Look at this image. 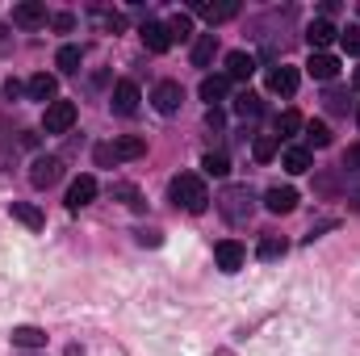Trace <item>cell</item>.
Instances as JSON below:
<instances>
[{
  "label": "cell",
  "instance_id": "cell-26",
  "mask_svg": "<svg viewBox=\"0 0 360 356\" xmlns=\"http://www.w3.org/2000/svg\"><path fill=\"white\" fill-rule=\"evenodd\" d=\"M256 256H260L264 265H269V260H281V256H285V239H281V235H264L260 248H256Z\"/></svg>",
  "mask_w": 360,
  "mask_h": 356
},
{
  "label": "cell",
  "instance_id": "cell-20",
  "mask_svg": "<svg viewBox=\"0 0 360 356\" xmlns=\"http://www.w3.org/2000/svg\"><path fill=\"white\" fill-rule=\"evenodd\" d=\"M214 55H218V34H201L193 42V68H210Z\"/></svg>",
  "mask_w": 360,
  "mask_h": 356
},
{
  "label": "cell",
  "instance_id": "cell-34",
  "mask_svg": "<svg viewBox=\"0 0 360 356\" xmlns=\"http://www.w3.org/2000/svg\"><path fill=\"white\" fill-rule=\"evenodd\" d=\"M327 105H331V113H344V109H348V105H344V92H331Z\"/></svg>",
  "mask_w": 360,
  "mask_h": 356
},
{
  "label": "cell",
  "instance_id": "cell-40",
  "mask_svg": "<svg viewBox=\"0 0 360 356\" xmlns=\"http://www.w3.org/2000/svg\"><path fill=\"white\" fill-rule=\"evenodd\" d=\"M356 122H360V109H356Z\"/></svg>",
  "mask_w": 360,
  "mask_h": 356
},
{
  "label": "cell",
  "instance_id": "cell-17",
  "mask_svg": "<svg viewBox=\"0 0 360 356\" xmlns=\"http://www.w3.org/2000/svg\"><path fill=\"white\" fill-rule=\"evenodd\" d=\"M13 344H17V348H25V352H34V348H46V331H42V327H30V323H21V327H13Z\"/></svg>",
  "mask_w": 360,
  "mask_h": 356
},
{
  "label": "cell",
  "instance_id": "cell-6",
  "mask_svg": "<svg viewBox=\"0 0 360 356\" xmlns=\"http://www.w3.org/2000/svg\"><path fill=\"white\" fill-rule=\"evenodd\" d=\"M13 25H21V30L46 25V4H42V0H21V4H13Z\"/></svg>",
  "mask_w": 360,
  "mask_h": 356
},
{
  "label": "cell",
  "instance_id": "cell-14",
  "mask_svg": "<svg viewBox=\"0 0 360 356\" xmlns=\"http://www.w3.org/2000/svg\"><path fill=\"white\" fill-rule=\"evenodd\" d=\"M293 205H297V193H293L289 184H285V189L276 184V189L264 193V210H269V214H293Z\"/></svg>",
  "mask_w": 360,
  "mask_h": 356
},
{
  "label": "cell",
  "instance_id": "cell-36",
  "mask_svg": "<svg viewBox=\"0 0 360 356\" xmlns=\"http://www.w3.org/2000/svg\"><path fill=\"white\" fill-rule=\"evenodd\" d=\"M4 96H8V101H13V96H21V84H17V80H4Z\"/></svg>",
  "mask_w": 360,
  "mask_h": 356
},
{
  "label": "cell",
  "instance_id": "cell-21",
  "mask_svg": "<svg viewBox=\"0 0 360 356\" xmlns=\"http://www.w3.org/2000/svg\"><path fill=\"white\" fill-rule=\"evenodd\" d=\"M113 147V160H139L143 151H147V139H139V134H122L117 143H109Z\"/></svg>",
  "mask_w": 360,
  "mask_h": 356
},
{
  "label": "cell",
  "instance_id": "cell-11",
  "mask_svg": "<svg viewBox=\"0 0 360 356\" xmlns=\"http://www.w3.org/2000/svg\"><path fill=\"white\" fill-rule=\"evenodd\" d=\"M143 42H147V51H155V55L172 51V34H168L164 21H147V25H143Z\"/></svg>",
  "mask_w": 360,
  "mask_h": 356
},
{
  "label": "cell",
  "instance_id": "cell-16",
  "mask_svg": "<svg viewBox=\"0 0 360 356\" xmlns=\"http://www.w3.org/2000/svg\"><path fill=\"white\" fill-rule=\"evenodd\" d=\"M269 92H276V96H293V92H297V72L285 68V63L272 68L269 72Z\"/></svg>",
  "mask_w": 360,
  "mask_h": 356
},
{
  "label": "cell",
  "instance_id": "cell-31",
  "mask_svg": "<svg viewBox=\"0 0 360 356\" xmlns=\"http://www.w3.org/2000/svg\"><path fill=\"white\" fill-rule=\"evenodd\" d=\"M168 34H172V42H176V38H188V34H193V21H188V13H176V17L168 21Z\"/></svg>",
  "mask_w": 360,
  "mask_h": 356
},
{
  "label": "cell",
  "instance_id": "cell-8",
  "mask_svg": "<svg viewBox=\"0 0 360 356\" xmlns=\"http://www.w3.org/2000/svg\"><path fill=\"white\" fill-rule=\"evenodd\" d=\"M335 38H340V30H335L327 17H319V21H310V25H306V42H310V51H327Z\"/></svg>",
  "mask_w": 360,
  "mask_h": 356
},
{
  "label": "cell",
  "instance_id": "cell-22",
  "mask_svg": "<svg viewBox=\"0 0 360 356\" xmlns=\"http://www.w3.org/2000/svg\"><path fill=\"white\" fill-rule=\"evenodd\" d=\"M13 218H17L21 227H30V231H42V227H46L42 210H38V205H30V201H13Z\"/></svg>",
  "mask_w": 360,
  "mask_h": 356
},
{
  "label": "cell",
  "instance_id": "cell-2",
  "mask_svg": "<svg viewBox=\"0 0 360 356\" xmlns=\"http://www.w3.org/2000/svg\"><path fill=\"white\" fill-rule=\"evenodd\" d=\"M252 210H256V193L248 189V184H226L222 193H218V214L226 218V222H248L252 218Z\"/></svg>",
  "mask_w": 360,
  "mask_h": 356
},
{
  "label": "cell",
  "instance_id": "cell-1",
  "mask_svg": "<svg viewBox=\"0 0 360 356\" xmlns=\"http://www.w3.org/2000/svg\"><path fill=\"white\" fill-rule=\"evenodd\" d=\"M168 197H172V205H176V210H188V214H201V210L210 205L205 180L197 177V172H180V177H172Z\"/></svg>",
  "mask_w": 360,
  "mask_h": 356
},
{
  "label": "cell",
  "instance_id": "cell-3",
  "mask_svg": "<svg viewBox=\"0 0 360 356\" xmlns=\"http://www.w3.org/2000/svg\"><path fill=\"white\" fill-rule=\"evenodd\" d=\"M76 126V105L72 101H51L46 113H42V130L46 134H68Z\"/></svg>",
  "mask_w": 360,
  "mask_h": 356
},
{
  "label": "cell",
  "instance_id": "cell-28",
  "mask_svg": "<svg viewBox=\"0 0 360 356\" xmlns=\"http://www.w3.org/2000/svg\"><path fill=\"white\" fill-rule=\"evenodd\" d=\"M235 113H239V117H260V113H264V105H260V96L243 92V96L235 101Z\"/></svg>",
  "mask_w": 360,
  "mask_h": 356
},
{
  "label": "cell",
  "instance_id": "cell-7",
  "mask_svg": "<svg viewBox=\"0 0 360 356\" xmlns=\"http://www.w3.org/2000/svg\"><path fill=\"white\" fill-rule=\"evenodd\" d=\"M139 84L134 80H117L113 84V96H109V105H113V113H122V117H130L134 109H139Z\"/></svg>",
  "mask_w": 360,
  "mask_h": 356
},
{
  "label": "cell",
  "instance_id": "cell-25",
  "mask_svg": "<svg viewBox=\"0 0 360 356\" xmlns=\"http://www.w3.org/2000/svg\"><path fill=\"white\" fill-rule=\"evenodd\" d=\"M297 130H302V117H297V113H293V109H285V113H281V117H276V134H272V139H276V143H281V139H293V134H297Z\"/></svg>",
  "mask_w": 360,
  "mask_h": 356
},
{
  "label": "cell",
  "instance_id": "cell-30",
  "mask_svg": "<svg viewBox=\"0 0 360 356\" xmlns=\"http://www.w3.org/2000/svg\"><path fill=\"white\" fill-rule=\"evenodd\" d=\"M252 155H256L260 164H269L272 155H276V139H272V134H260V139L252 143Z\"/></svg>",
  "mask_w": 360,
  "mask_h": 356
},
{
  "label": "cell",
  "instance_id": "cell-10",
  "mask_svg": "<svg viewBox=\"0 0 360 356\" xmlns=\"http://www.w3.org/2000/svg\"><path fill=\"white\" fill-rule=\"evenodd\" d=\"M92 197H96V180L92 177H76L72 180V189H68V210L76 214V210H84Z\"/></svg>",
  "mask_w": 360,
  "mask_h": 356
},
{
  "label": "cell",
  "instance_id": "cell-13",
  "mask_svg": "<svg viewBox=\"0 0 360 356\" xmlns=\"http://www.w3.org/2000/svg\"><path fill=\"white\" fill-rule=\"evenodd\" d=\"M281 168L293 172V177H302V172L314 168V155H310L306 147H285V151H281Z\"/></svg>",
  "mask_w": 360,
  "mask_h": 356
},
{
  "label": "cell",
  "instance_id": "cell-27",
  "mask_svg": "<svg viewBox=\"0 0 360 356\" xmlns=\"http://www.w3.org/2000/svg\"><path fill=\"white\" fill-rule=\"evenodd\" d=\"M306 143L323 151V147H331V130H327L323 122H306Z\"/></svg>",
  "mask_w": 360,
  "mask_h": 356
},
{
  "label": "cell",
  "instance_id": "cell-24",
  "mask_svg": "<svg viewBox=\"0 0 360 356\" xmlns=\"http://www.w3.org/2000/svg\"><path fill=\"white\" fill-rule=\"evenodd\" d=\"M55 63H59V72H68V76H76V72H80V63H84V51H80V46H59V55H55Z\"/></svg>",
  "mask_w": 360,
  "mask_h": 356
},
{
  "label": "cell",
  "instance_id": "cell-9",
  "mask_svg": "<svg viewBox=\"0 0 360 356\" xmlns=\"http://www.w3.org/2000/svg\"><path fill=\"white\" fill-rule=\"evenodd\" d=\"M306 72H310L314 80H335V76H340V59H335V55H327V51H310Z\"/></svg>",
  "mask_w": 360,
  "mask_h": 356
},
{
  "label": "cell",
  "instance_id": "cell-35",
  "mask_svg": "<svg viewBox=\"0 0 360 356\" xmlns=\"http://www.w3.org/2000/svg\"><path fill=\"white\" fill-rule=\"evenodd\" d=\"M96 164H117L113 160V147H96Z\"/></svg>",
  "mask_w": 360,
  "mask_h": 356
},
{
  "label": "cell",
  "instance_id": "cell-19",
  "mask_svg": "<svg viewBox=\"0 0 360 356\" xmlns=\"http://www.w3.org/2000/svg\"><path fill=\"white\" fill-rule=\"evenodd\" d=\"M193 13H197V17H205L210 25H222V21H231V17L239 13V4H235V0H226V4H197Z\"/></svg>",
  "mask_w": 360,
  "mask_h": 356
},
{
  "label": "cell",
  "instance_id": "cell-33",
  "mask_svg": "<svg viewBox=\"0 0 360 356\" xmlns=\"http://www.w3.org/2000/svg\"><path fill=\"white\" fill-rule=\"evenodd\" d=\"M344 172H360V143H352L344 151Z\"/></svg>",
  "mask_w": 360,
  "mask_h": 356
},
{
  "label": "cell",
  "instance_id": "cell-38",
  "mask_svg": "<svg viewBox=\"0 0 360 356\" xmlns=\"http://www.w3.org/2000/svg\"><path fill=\"white\" fill-rule=\"evenodd\" d=\"M348 201H352V210H356V214H360V184H356V189H352V197H348Z\"/></svg>",
  "mask_w": 360,
  "mask_h": 356
},
{
  "label": "cell",
  "instance_id": "cell-23",
  "mask_svg": "<svg viewBox=\"0 0 360 356\" xmlns=\"http://www.w3.org/2000/svg\"><path fill=\"white\" fill-rule=\"evenodd\" d=\"M25 92H30V101H55V76H46V72H38V76H30V84H25Z\"/></svg>",
  "mask_w": 360,
  "mask_h": 356
},
{
  "label": "cell",
  "instance_id": "cell-12",
  "mask_svg": "<svg viewBox=\"0 0 360 356\" xmlns=\"http://www.w3.org/2000/svg\"><path fill=\"white\" fill-rule=\"evenodd\" d=\"M252 72H256V55H248V51L226 55V80H252Z\"/></svg>",
  "mask_w": 360,
  "mask_h": 356
},
{
  "label": "cell",
  "instance_id": "cell-37",
  "mask_svg": "<svg viewBox=\"0 0 360 356\" xmlns=\"http://www.w3.org/2000/svg\"><path fill=\"white\" fill-rule=\"evenodd\" d=\"M139 243H147V248H155V243H160V235H155V231H143V235H139Z\"/></svg>",
  "mask_w": 360,
  "mask_h": 356
},
{
  "label": "cell",
  "instance_id": "cell-15",
  "mask_svg": "<svg viewBox=\"0 0 360 356\" xmlns=\"http://www.w3.org/2000/svg\"><path fill=\"white\" fill-rule=\"evenodd\" d=\"M214 260H218L222 272H239V268H243V248H239L235 239H222V243L214 248Z\"/></svg>",
  "mask_w": 360,
  "mask_h": 356
},
{
  "label": "cell",
  "instance_id": "cell-32",
  "mask_svg": "<svg viewBox=\"0 0 360 356\" xmlns=\"http://www.w3.org/2000/svg\"><path fill=\"white\" fill-rule=\"evenodd\" d=\"M340 42H344V51H348V55H360V25L340 30Z\"/></svg>",
  "mask_w": 360,
  "mask_h": 356
},
{
  "label": "cell",
  "instance_id": "cell-18",
  "mask_svg": "<svg viewBox=\"0 0 360 356\" xmlns=\"http://www.w3.org/2000/svg\"><path fill=\"white\" fill-rule=\"evenodd\" d=\"M226 92H231V80H226V76H205L201 89H197V96L210 101V109H214L218 101H226Z\"/></svg>",
  "mask_w": 360,
  "mask_h": 356
},
{
  "label": "cell",
  "instance_id": "cell-39",
  "mask_svg": "<svg viewBox=\"0 0 360 356\" xmlns=\"http://www.w3.org/2000/svg\"><path fill=\"white\" fill-rule=\"evenodd\" d=\"M352 84H356V89H360V68H356V76H352Z\"/></svg>",
  "mask_w": 360,
  "mask_h": 356
},
{
  "label": "cell",
  "instance_id": "cell-5",
  "mask_svg": "<svg viewBox=\"0 0 360 356\" xmlns=\"http://www.w3.org/2000/svg\"><path fill=\"white\" fill-rule=\"evenodd\" d=\"M180 101H184V92H180L176 80H160V84H155V92H151V105H155L164 117H172V113H176Z\"/></svg>",
  "mask_w": 360,
  "mask_h": 356
},
{
  "label": "cell",
  "instance_id": "cell-29",
  "mask_svg": "<svg viewBox=\"0 0 360 356\" xmlns=\"http://www.w3.org/2000/svg\"><path fill=\"white\" fill-rule=\"evenodd\" d=\"M201 168H205L210 177H226V172H231V160H226L222 151H210V155L201 160Z\"/></svg>",
  "mask_w": 360,
  "mask_h": 356
},
{
  "label": "cell",
  "instance_id": "cell-4",
  "mask_svg": "<svg viewBox=\"0 0 360 356\" xmlns=\"http://www.w3.org/2000/svg\"><path fill=\"white\" fill-rule=\"evenodd\" d=\"M59 177H63V160H55V155H38L30 164V184L34 189H51Z\"/></svg>",
  "mask_w": 360,
  "mask_h": 356
}]
</instances>
